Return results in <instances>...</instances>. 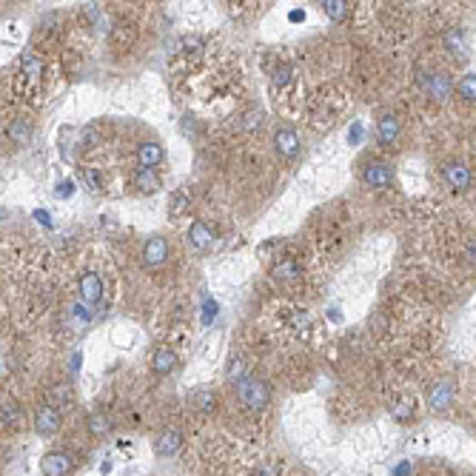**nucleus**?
Masks as SVG:
<instances>
[{
    "label": "nucleus",
    "instance_id": "f257e3e1",
    "mask_svg": "<svg viewBox=\"0 0 476 476\" xmlns=\"http://www.w3.org/2000/svg\"><path fill=\"white\" fill-rule=\"evenodd\" d=\"M234 393H237V402L248 411H262L271 399V388L265 379L254 377V374H243L237 382H234Z\"/></svg>",
    "mask_w": 476,
    "mask_h": 476
},
{
    "label": "nucleus",
    "instance_id": "f03ea898",
    "mask_svg": "<svg viewBox=\"0 0 476 476\" xmlns=\"http://www.w3.org/2000/svg\"><path fill=\"white\" fill-rule=\"evenodd\" d=\"M425 399H428L431 411H437V414L448 411V408L453 405V382H451V379H437V382H431Z\"/></svg>",
    "mask_w": 476,
    "mask_h": 476
},
{
    "label": "nucleus",
    "instance_id": "7ed1b4c3",
    "mask_svg": "<svg viewBox=\"0 0 476 476\" xmlns=\"http://www.w3.org/2000/svg\"><path fill=\"white\" fill-rule=\"evenodd\" d=\"M422 89H425V94L434 100V103H445L451 94H453V83H451V78L445 75V72H434V75H422Z\"/></svg>",
    "mask_w": 476,
    "mask_h": 476
},
{
    "label": "nucleus",
    "instance_id": "20e7f679",
    "mask_svg": "<svg viewBox=\"0 0 476 476\" xmlns=\"http://www.w3.org/2000/svg\"><path fill=\"white\" fill-rule=\"evenodd\" d=\"M40 468H43V476H69L78 468V462L72 459V453H66V451H49L43 456Z\"/></svg>",
    "mask_w": 476,
    "mask_h": 476
},
{
    "label": "nucleus",
    "instance_id": "39448f33",
    "mask_svg": "<svg viewBox=\"0 0 476 476\" xmlns=\"http://www.w3.org/2000/svg\"><path fill=\"white\" fill-rule=\"evenodd\" d=\"M442 177H445V183L451 185L453 194H465V191L470 188V169H468L462 160L445 163V166H442Z\"/></svg>",
    "mask_w": 476,
    "mask_h": 476
},
{
    "label": "nucleus",
    "instance_id": "423d86ee",
    "mask_svg": "<svg viewBox=\"0 0 476 476\" xmlns=\"http://www.w3.org/2000/svg\"><path fill=\"white\" fill-rule=\"evenodd\" d=\"M63 420H60V411H57V405H40L37 411H35V431L40 437H54L60 431Z\"/></svg>",
    "mask_w": 476,
    "mask_h": 476
},
{
    "label": "nucleus",
    "instance_id": "0eeeda50",
    "mask_svg": "<svg viewBox=\"0 0 476 476\" xmlns=\"http://www.w3.org/2000/svg\"><path fill=\"white\" fill-rule=\"evenodd\" d=\"M271 280L280 283V286H297L303 280V268L297 265V260H274V265H271Z\"/></svg>",
    "mask_w": 476,
    "mask_h": 476
},
{
    "label": "nucleus",
    "instance_id": "6e6552de",
    "mask_svg": "<svg viewBox=\"0 0 476 476\" xmlns=\"http://www.w3.org/2000/svg\"><path fill=\"white\" fill-rule=\"evenodd\" d=\"M362 180H365V185H371V188H388V185L393 183V169H391L388 163H382V160H371V163H365V169H362Z\"/></svg>",
    "mask_w": 476,
    "mask_h": 476
},
{
    "label": "nucleus",
    "instance_id": "1a4fd4ad",
    "mask_svg": "<svg viewBox=\"0 0 476 476\" xmlns=\"http://www.w3.org/2000/svg\"><path fill=\"white\" fill-rule=\"evenodd\" d=\"M169 262V243L163 237H152L146 245H143V265L146 268H163Z\"/></svg>",
    "mask_w": 476,
    "mask_h": 476
},
{
    "label": "nucleus",
    "instance_id": "9d476101",
    "mask_svg": "<svg viewBox=\"0 0 476 476\" xmlns=\"http://www.w3.org/2000/svg\"><path fill=\"white\" fill-rule=\"evenodd\" d=\"M214 240H217V234H214V228H212L209 223H202V220L191 223V228H188V243H191L194 251H212V248H214Z\"/></svg>",
    "mask_w": 476,
    "mask_h": 476
},
{
    "label": "nucleus",
    "instance_id": "9b49d317",
    "mask_svg": "<svg viewBox=\"0 0 476 476\" xmlns=\"http://www.w3.org/2000/svg\"><path fill=\"white\" fill-rule=\"evenodd\" d=\"M274 149L283 160H291L300 154V138H297V131L294 128H277L274 131Z\"/></svg>",
    "mask_w": 476,
    "mask_h": 476
},
{
    "label": "nucleus",
    "instance_id": "f8f14e48",
    "mask_svg": "<svg viewBox=\"0 0 476 476\" xmlns=\"http://www.w3.org/2000/svg\"><path fill=\"white\" fill-rule=\"evenodd\" d=\"M131 188L138 191V194H157L160 191V174L154 171V169H146V166H140L138 171L131 174Z\"/></svg>",
    "mask_w": 476,
    "mask_h": 476
},
{
    "label": "nucleus",
    "instance_id": "ddd939ff",
    "mask_svg": "<svg viewBox=\"0 0 476 476\" xmlns=\"http://www.w3.org/2000/svg\"><path fill=\"white\" fill-rule=\"evenodd\" d=\"M183 448V434L177 428H166L154 437V453L157 456H174Z\"/></svg>",
    "mask_w": 476,
    "mask_h": 476
},
{
    "label": "nucleus",
    "instance_id": "4468645a",
    "mask_svg": "<svg viewBox=\"0 0 476 476\" xmlns=\"http://www.w3.org/2000/svg\"><path fill=\"white\" fill-rule=\"evenodd\" d=\"M191 408L200 414V417H212L217 411V393L212 388H194L191 396H188Z\"/></svg>",
    "mask_w": 476,
    "mask_h": 476
},
{
    "label": "nucleus",
    "instance_id": "2eb2a0df",
    "mask_svg": "<svg viewBox=\"0 0 476 476\" xmlns=\"http://www.w3.org/2000/svg\"><path fill=\"white\" fill-rule=\"evenodd\" d=\"M80 300L86 305H97L103 300V280L94 274V271H86L80 277Z\"/></svg>",
    "mask_w": 476,
    "mask_h": 476
},
{
    "label": "nucleus",
    "instance_id": "dca6fc26",
    "mask_svg": "<svg viewBox=\"0 0 476 476\" xmlns=\"http://www.w3.org/2000/svg\"><path fill=\"white\" fill-rule=\"evenodd\" d=\"M163 157H166V152L157 140H146V143L138 146V163L146 166V169H157L163 163Z\"/></svg>",
    "mask_w": 476,
    "mask_h": 476
},
{
    "label": "nucleus",
    "instance_id": "f3484780",
    "mask_svg": "<svg viewBox=\"0 0 476 476\" xmlns=\"http://www.w3.org/2000/svg\"><path fill=\"white\" fill-rule=\"evenodd\" d=\"M399 120L393 117V114H382L379 120H377V138H379V143L382 146H393L396 143V138H399Z\"/></svg>",
    "mask_w": 476,
    "mask_h": 476
},
{
    "label": "nucleus",
    "instance_id": "a211bd4d",
    "mask_svg": "<svg viewBox=\"0 0 476 476\" xmlns=\"http://www.w3.org/2000/svg\"><path fill=\"white\" fill-rule=\"evenodd\" d=\"M174 368H177V354H174L171 348H157L154 357H152V371H154L157 377H166V374H171Z\"/></svg>",
    "mask_w": 476,
    "mask_h": 476
},
{
    "label": "nucleus",
    "instance_id": "6ab92c4d",
    "mask_svg": "<svg viewBox=\"0 0 476 476\" xmlns=\"http://www.w3.org/2000/svg\"><path fill=\"white\" fill-rule=\"evenodd\" d=\"M445 49L451 51V57L453 60H465V54H468V40H465V32H459V29H451L448 35H445Z\"/></svg>",
    "mask_w": 476,
    "mask_h": 476
},
{
    "label": "nucleus",
    "instance_id": "aec40b11",
    "mask_svg": "<svg viewBox=\"0 0 476 476\" xmlns=\"http://www.w3.org/2000/svg\"><path fill=\"white\" fill-rule=\"evenodd\" d=\"M188 202H191V194L185 188H177L171 197H169V214L171 217H183L188 212Z\"/></svg>",
    "mask_w": 476,
    "mask_h": 476
},
{
    "label": "nucleus",
    "instance_id": "412c9836",
    "mask_svg": "<svg viewBox=\"0 0 476 476\" xmlns=\"http://www.w3.org/2000/svg\"><path fill=\"white\" fill-rule=\"evenodd\" d=\"M322 9L334 23H343L348 18V0H325Z\"/></svg>",
    "mask_w": 476,
    "mask_h": 476
},
{
    "label": "nucleus",
    "instance_id": "4be33fe9",
    "mask_svg": "<svg viewBox=\"0 0 476 476\" xmlns=\"http://www.w3.org/2000/svg\"><path fill=\"white\" fill-rule=\"evenodd\" d=\"M20 69H23V75L29 80H40L43 78V63H40L37 54H23L20 57Z\"/></svg>",
    "mask_w": 476,
    "mask_h": 476
},
{
    "label": "nucleus",
    "instance_id": "5701e85b",
    "mask_svg": "<svg viewBox=\"0 0 476 476\" xmlns=\"http://www.w3.org/2000/svg\"><path fill=\"white\" fill-rule=\"evenodd\" d=\"M29 138H32V126H29L26 120H18V123L9 126V140H12L15 146L29 143Z\"/></svg>",
    "mask_w": 476,
    "mask_h": 476
},
{
    "label": "nucleus",
    "instance_id": "b1692460",
    "mask_svg": "<svg viewBox=\"0 0 476 476\" xmlns=\"http://www.w3.org/2000/svg\"><path fill=\"white\" fill-rule=\"evenodd\" d=\"M89 434H92V437H97V439H106V437L111 434V422H109V417H103V414H92V417H89Z\"/></svg>",
    "mask_w": 476,
    "mask_h": 476
},
{
    "label": "nucleus",
    "instance_id": "393cba45",
    "mask_svg": "<svg viewBox=\"0 0 476 476\" xmlns=\"http://www.w3.org/2000/svg\"><path fill=\"white\" fill-rule=\"evenodd\" d=\"M456 94H459L465 103H476V75H465V78L456 83Z\"/></svg>",
    "mask_w": 476,
    "mask_h": 476
},
{
    "label": "nucleus",
    "instance_id": "a878e982",
    "mask_svg": "<svg viewBox=\"0 0 476 476\" xmlns=\"http://www.w3.org/2000/svg\"><path fill=\"white\" fill-rule=\"evenodd\" d=\"M262 123H265V111L262 109H248L243 114V120H240L243 131H257V128H262Z\"/></svg>",
    "mask_w": 476,
    "mask_h": 476
},
{
    "label": "nucleus",
    "instance_id": "bb28decb",
    "mask_svg": "<svg viewBox=\"0 0 476 476\" xmlns=\"http://www.w3.org/2000/svg\"><path fill=\"white\" fill-rule=\"evenodd\" d=\"M0 417H4V428H15L20 422V408L15 405V399H4V411H0Z\"/></svg>",
    "mask_w": 476,
    "mask_h": 476
},
{
    "label": "nucleus",
    "instance_id": "cd10ccee",
    "mask_svg": "<svg viewBox=\"0 0 476 476\" xmlns=\"http://www.w3.org/2000/svg\"><path fill=\"white\" fill-rule=\"evenodd\" d=\"M49 399H51V405H66L75 399V391H72V385H54L49 391Z\"/></svg>",
    "mask_w": 476,
    "mask_h": 476
},
{
    "label": "nucleus",
    "instance_id": "c85d7f7f",
    "mask_svg": "<svg viewBox=\"0 0 476 476\" xmlns=\"http://www.w3.org/2000/svg\"><path fill=\"white\" fill-rule=\"evenodd\" d=\"M411 411H414V402H411V399H399V402L393 405V417H396L399 422L411 420Z\"/></svg>",
    "mask_w": 476,
    "mask_h": 476
},
{
    "label": "nucleus",
    "instance_id": "c756f323",
    "mask_svg": "<svg viewBox=\"0 0 476 476\" xmlns=\"http://www.w3.org/2000/svg\"><path fill=\"white\" fill-rule=\"evenodd\" d=\"M368 328L377 334V336H382L385 331H388V317L382 314V311H377V314H371V319H368Z\"/></svg>",
    "mask_w": 476,
    "mask_h": 476
},
{
    "label": "nucleus",
    "instance_id": "7c9ffc66",
    "mask_svg": "<svg viewBox=\"0 0 476 476\" xmlns=\"http://www.w3.org/2000/svg\"><path fill=\"white\" fill-rule=\"evenodd\" d=\"M271 78H274V83H288V80L294 78V69H291L288 63H283V66H277L274 75H271Z\"/></svg>",
    "mask_w": 476,
    "mask_h": 476
},
{
    "label": "nucleus",
    "instance_id": "2f4dec72",
    "mask_svg": "<svg viewBox=\"0 0 476 476\" xmlns=\"http://www.w3.org/2000/svg\"><path fill=\"white\" fill-rule=\"evenodd\" d=\"M251 476H283V468L280 465H260Z\"/></svg>",
    "mask_w": 476,
    "mask_h": 476
},
{
    "label": "nucleus",
    "instance_id": "473e14b6",
    "mask_svg": "<svg viewBox=\"0 0 476 476\" xmlns=\"http://www.w3.org/2000/svg\"><path fill=\"white\" fill-rule=\"evenodd\" d=\"M83 174H86V183H89V188H92V191H100V188H103V183H100V174H97L94 169H86Z\"/></svg>",
    "mask_w": 476,
    "mask_h": 476
},
{
    "label": "nucleus",
    "instance_id": "72a5a7b5",
    "mask_svg": "<svg viewBox=\"0 0 476 476\" xmlns=\"http://www.w3.org/2000/svg\"><path fill=\"white\" fill-rule=\"evenodd\" d=\"M462 257H465V262L476 265V240H468V243H465V248H462Z\"/></svg>",
    "mask_w": 476,
    "mask_h": 476
},
{
    "label": "nucleus",
    "instance_id": "f704fd0d",
    "mask_svg": "<svg viewBox=\"0 0 476 476\" xmlns=\"http://www.w3.org/2000/svg\"><path fill=\"white\" fill-rule=\"evenodd\" d=\"M183 49H185V54H200V51H202V43H200L197 37H185V40H183Z\"/></svg>",
    "mask_w": 476,
    "mask_h": 476
},
{
    "label": "nucleus",
    "instance_id": "c9c22d12",
    "mask_svg": "<svg viewBox=\"0 0 476 476\" xmlns=\"http://www.w3.org/2000/svg\"><path fill=\"white\" fill-rule=\"evenodd\" d=\"M72 319H75V325H78V328H83V325H89V319H92V317H89L86 311H80V305H75V308H72Z\"/></svg>",
    "mask_w": 476,
    "mask_h": 476
},
{
    "label": "nucleus",
    "instance_id": "e433bc0d",
    "mask_svg": "<svg viewBox=\"0 0 476 476\" xmlns=\"http://www.w3.org/2000/svg\"><path fill=\"white\" fill-rule=\"evenodd\" d=\"M94 140H97V131H94V128H86V134H83V149H92Z\"/></svg>",
    "mask_w": 476,
    "mask_h": 476
},
{
    "label": "nucleus",
    "instance_id": "4c0bfd02",
    "mask_svg": "<svg viewBox=\"0 0 476 476\" xmlns=\"http://www.w3.org/2000/svg\"><path fill=\"white\" fill-rule=\"evenodd\" d=\"M72 188H75L72 183H60V185H57V191H60V197H69V191H72Z\"/></svg>",
    "mask_w": 476,
    "mask_h": 476
},
{
    "label": "nucleus",
    "instance_id": "58836bf2",
    "mask_svg": "<svg viewBox=\"0 0 476 476\" xmlns=\"http://www.w3.org/2000/svg\"><path fill=\"white\" fill-rule=\"evenodd\" d=\"M360 138H362V126L357 123V126H354V131H351V143H357Z\"/></svg>",
    "mask_w": 476,
    "mask_h": 476
},
{
    "label": "nucleus",
    "instance_id": "ea45409f",
    "mask_svg": "<svg viewBox=\"0 0 476 476\" xmlns=\"http://www.w3.org/2000/svg\"><path fill=\"white\" fill-rule=\"evenodd\" d=\"M314 4H319V6H322V4H325V0H314Z\"/></svg>",
    "mask_w": 476,
    "mask_h": 476
}]
</instances>
